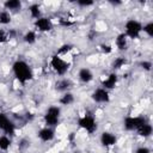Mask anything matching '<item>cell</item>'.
I'll return each instance as SVG.
<instances>
[{
	"label": "cell",
	"mask_w": 153,
	"mask_h": 153,
	"mask_svg": "<svg viewBox=\"0 0 153 153\" xmlns=\"http://www.w3.org/2000/svg\"><path fill=\"white\" fill-rule=\"evenodd\" d=\"M27 11H29L30 17L33 20H36V19H38V18L42 17V10H41V5L39 4H36V2L35 4H31L27 7Z\"/></svg>",
	"instance_id": "19"
},
{
	"label": "cell",
	"mask_w": 153,
	"mask_h": 153,
	"mask_svg": "<svg viewBox=\"0 0 153 153\" xmlns=\"http://www.w3.org/2000/svg\"><path fill=\"white\" fill-rule=\"evenodd\" d=\"M139 66H140L145 72H151V71H152V67H153L152 62L148 61V60H143V61H141V62L139 63Z\"/></svg>",
	"instance_id": "28"
},
{
	"label": "cell",
	"mask_w": 153,
	"mask_h": 153,
	"mask_svg": "<svg viewBox=\"0 0 153 153\" xmlns=\"http://www.w3.org/2000/svg\"><path fill=\"white\" fill-rule=\"evenodd\" d=\"M79 128H81L82 130H85L88 134H93L97 131L98 129V122L96 120V117L91 114H85L82 116H80L76 121Z\"/></svg>",
	"instance_id": "4"
},
{
	"label": "cell",
	"mask_w": 153,
	"mask_h": 153,
	"mask_svg": "<svg viewBox=\"0 0 153 153\" xmlns=\"http://www.w3.org/2000/svg\"><path fill=\"white\" fill-rule=\"evenodd\" d=\"M73 86V82L71 81V79L68 78H61L55 82V90L57 92L65 93V92H69L71 88Z\"/></svg>",
	"instance_id": "14"
},
{
	"label": "cell",
	"mask_w": 153,
	"mask_h": 153,
	"mask_svg": "<svg viewBox=\"0 0 153 153\" xmlns=\"http://www.w3.org/2000/svg\"><path fill=\"white\" fill-rule=\"evenodd\" d=\"M75 4H76L79 7L85 8V7H91V6H93V5H94V1H92V0H79V1H76Z\"/></svg>",
	"instance_id": "29"
},
{
	"label": "cell",
	"mask_w": 153,
	"mask_h": 153,
	"mask_svg": "<svg viewBox=\"0 0 153 153\" xmlns=\"http://www.w3.org/2000/svg\"><path fill=\"white\" fill-rule=\"evenodd\" d=\"M128 37L123 33V32H121V33H118L117 36H116V38H115V44H116V48L120 50V51H124V50H127L128 49Z\"/></svg>",
	"instance_id": "17"
},
{
	"label": "cell",
	"mask_w": 153,
	"mask_h": 153,
	"mask_svg": "<svg viewBox=\"0 0 153 153\" xmlns=\"http://www.w3.org/2000/svg\"><path fill=\"white\" fill-rule=\"evenodd\" d=\"M30 146H31V141H30L29 139H26V137L20 139V140H19V142H18V149H19V151H22V152L26 151Z\"/></svg>",
	"instance_id": "26"
},
{
	"label": "cell",
	"mask_w": 153,
	"mask_h": 153,
	"mask_svg": "<svg viewBox=\"0 0 153 153\" xmlns=\"http://www.w3.org/2000/svg\"><path fill=\"white\" fill-rule=\"evenodd\" d=\"M99 49H100V51H102L103 54H106V55L112 53V47H111L110 44H106V43L100 44V45H99Z\"/></svg>",
	"instance_id": "30"
},
{
	"label": "cell",
	"mask_w": 153,
	"mask_h": 153,
	"mask_svg": "<svg viewBox=\"0 0 153 153\" xmlns=\"http://www.w3.org/2000/svg\"><path fill=\"white\" fill-rule=\"evenodd\" d=\"M23 7V2L20 0H6L4 2V10L8 12H18Z\"/></svg>",
	"instance_id": "15"
},
{
	"label": "cell",
	"mask_w": 153,
	"mask_h": 153,
	"mask_svg": "<svg viewBox=\"0 0 153 153\" xmlns=\"http://www.w3.org/2000/svg\"><path fill=\"white\" fill-rule=\"evenodd\" d=\"M127 63H128V60H127L126 56H117V57H115V60L112 61V65H111L112 71H114V72H115V71H118V69H121L122 67H124Z\"/></svg>",
	"instance_id": "22"
},
{
	"label": "cell",
	"mask_w": 153,
	"mask_h": 153,
	"mask_svg": "<svg viewBox=\"0 0 153 153\" xmlns=\"http://www.w3.org/2000/svg\"><path fill=\"white\" fill-rule=\"evenodd\" d=\"M117 82H118V76H117V74H116L115 72H111V73H110L109 75H106L105 79L102 81L100 87H103V88H105V90H108V91H111V90H114V88L116 87Z\"/></svg>",
	"instance_id": "12"
},
{
	"label": "cell",
	"mask_w": 153,
	"mask_h": 153,
	"mask_svg": "<svg viewBox=\"0 0 153 153\" xmlns=\"http://www.w3.org/2000/svg\"><path fill=\"white\" fill-rule=\"evenodd\" d=\"M110 4H111V5H114V6H116V5H121L122 2H120V1H111Z\"/></svg>",
	"instance_id": "32"
},
{
	"label": "cell",
	"mask_w": 153,
	"mask_h": 153,
	"mask_svg": "<svg viewBox=\"0 0 153 153\" xmlns=\"http://www.w3.org/2000/svg\"><path fill=\"white\" fill-rule=\"evenodd\" d=\"M12 146V139L8 135H0V152H6Z\"/></svg>",
	"instance_id": "20"
},
{
	"label": "cell",
	"mask_w": 153,
	"mask_h": 153,
	"mask_svg": "<svg viewBox=\"0 0 153 153\" xmlns=\"http://www.w3.org/2000/svg\"><path fill=\"white\" fill-rule=\"evenodd\" d=\"M10 35H8V31L4 30L2 27H0V44H4V43H7L10 41Z\"/></svg>",
	"instance_id": "27"
},
{
	"label": "cell",
	"mask_w": 153,
	"mask_h": 153,
	"mask_svg": "<svg viewBox=\"0 0 153 153\" xmlns=\"http://www.w3.org/2000/svg\"><path fill=\"white\" fill-rule=\"evenodd\" d=\"M145 122H147L145 116H127L123 120V128L127 131H136V129Z\"/></svg>",
	"instance_id": "7"
},
{
	"label": "cell",
	"mask_w": 153,
	"mask_h": 153,
	"mask_svg": "<svg viewBox=\"0 0 153 153\" xmlns=\"http://www.w3.org/2000/svg\"><path fill=\"white\" fill-rule=\"evenodd\" d=\"M61 118V108L59 105H50L47 108L43 115V121L47 127L55 128L59 126Z\"/></svg>",
	"instance_id": "2"
},
{
	"label": "cell",
	"mask_w": 153,
	"mask_h": 153,
	"mask_svg": "<svg viewBox=\"0 0 153 153\" xmlns=\"http://www.w3.org/2000/svg\"><path fill=\"white\" fill-rule=\"evenodd\" d=\"M91 99L97 104H106L110 102V91L99 86L92 91Z\"/></svg>",
	"instance_id": "8"
},
{
	"label": "cell",
	"mask_w": 153,
	"mask_h": 153,
	"mask_svg": "<svg viewBox=\"0 0 153 153\" xmlns=\"http://www.w3.org/2000/svg\"><path fill=\"white\" fill-rule=\"evenodd\" d=\"M136 133H137L139 136H141V137H143V139H147V137H149V136L152 135V133H153V127H152V124L147 121V122H145L143 124H141V126L136 129Z\"/></svg>",
	"instance_id": "16"
},
{
	"label": "cell",
	"mask_w": 153,
	"mask_h": 153,
	"mask_svg": "<svg viewBox=\"0 0 153 153\" xmlns=\"http://www.w3.org/2000/svg\"><path fill=\"white\" fill-rule=\"evenodd\" d=\"M23 41L24 43L31 45V44H35L37 42V32L35 30H29L26 31L24 35H23Z\"/></svg>",
	"instance_id": "21"
},
{
	"label": "cell",
	"mask_w": 153,
	"mask_h": 153,
	"mask_svg": "<svg viewBox=\"0 0 153 153\" xmlns=\"http://www.w3.org/2000/svg\"><path fill=\"white\" fill-rule=\"evenodd\" d=\"M50 67L55 72V74H57L59 76H65L67 74V72L69 71L71 63L67 62V60H65L63 57L55 54L50 59Z\"/></svg>",
	"instance_id": "5"
},
{
	"label": "cell",
	"mask_w": 153,
	"mask_h": 153,
	"mask_svg": "<svg viewBox=\"0 0 153 153\" xmlns=\"http://www.w3.org/2000/svg\"><path fill=\"white\" fill-rule=\"evenodd\" d=\"M74 102H75V97H74V94H73L71 91L62 93L61 97L59 98V104H60V105H63V106L72 105Z\"/></svg>",
	"instance_id": "18"
},
{
	"label": "cell",
	"mask_w": 153,
	"mask_h": 153,
	"mask_svg": "<svg viewBox=\"0 0 153 153\" xmlns=\"http://www.w3.org/2000/svg\"><path fill=\"white\" fill-rule=\"evenodd\" d=\"M37 137L42 142H50V141H53L55 139V128L44 126L43 128H41L37 131Z\"/></svg>",
	"instance_id": "11"
},
{
	"label": "cell",
	"mask_w": 153,
	"mask_h": 153,
	"mask_svg": "<svg viewBox=\"0 0 153 153\" xmlns=\"http://www.w3.org/2000/svg\"><path fill=\"white\" fill-rule=\"evenodd\" d=\"M33 26H35L36 31H38V32H49L54 29V23L51 22L50 18L42 16L41 18H38L33 22Z\"/></svg>",
	"instance_id": "9"
},
{
	"label": "cell",
	"mask_w": 153,
	"mask_h": 153,
	"mask_svg": "<svg viewBox=\"0 0 153 153\" xmlns=\"http://www.w3.org/2000/svg\"><path fill=\"white\" fill-rule=\"evenodd\" d=\"M135 153H151V149L146 146H140L135 149Z\"/></svg>",
	"instance_id": "31"
},
{
	"label": "cell",
	"mask_w": 153,
	"mask_h": 153,
	"mask_svg": "<svg viewBox=\"0 0 153 153\" xmlns=\"http://www.w3.org/2000/svg\"><path fill=\"white\" fill-rule=\"evenodd\" d=\"M73 45L72 44H69V43H65V44H62L59 49H57V51H56V55H59V56H61V57H63V56H66V55H68L72 50H73Z\"/></svg>",
	"instance_id": "24"
},
{
	"label": "cell",
	"mask_w": 153,
	"mask_h": 153,
	"mask_svg": "<svg viewBox=\"0 0 153 153\" xmlns=\"http://www.w3.org/2000/svg\"><path fill=\"white\" fill-rule=\"evenodd\" d=\"M0 130L8 136H13L17 130V123L5 112H0Z\"/></svg>",
	"instance_id": "6"
},
{
	"label": "cell",
	"mask_w": 153,
	"mask_h": 153,
	"mask_svg": "<svg viewBox=\"0 0 153 153\" xmlns=\"http://www.w3.org/2000/svg\"><path fill=\"white\" fill-rule=\"evenodd\" d=\"M123 33L128 37V39H136L142 33V23L137 19H128L124 23V31Z\"/></svg>",
	"instance_id": "3"
},
{
	"label": "cell",
	"mask_w": 153,
	"mask_h": 153,
	"mask_svg": "<svg viewBox=\"0 0 153 153\" xmlns=\"http://www.w3.org/2000/svg\"><path fill=\"white\" fill-rule=\"evenodd\" d=\"M142 32L147 37H153V22H147L146 24H142Z\"/></svg>",
	"instance_id": "25"
},
{
	"label": "cell",
	"mask_w": 153,
	"mask_h": 153,
	"mask_svg": "<svg viewBox=\"0 0 153 153\" xmlns=\"http://www.w3.org/2000/svg\"><path fill=\"white\" fill-rule=\"evenodd\" d=\"M12 22V13L6 11V10H1L0 11V25H8Z\"/></svg>",
	"instance_id": "23"
},
{
	"label": "cell",
	"mask_w": 153,
	"mask_h": 153,
	"mask_svg": "<svg viewBox=\"0 0 153 153\" xmlns=\"http://www.w3.org/2000/svg\"><path fill=\"white\" fill-rule=\"evenodd\" d=\"M78 79L80 82L82 84H90L93 79H94V75H93V72L87 68V67H81L79 71H78Z\"/></svg>",
	"instance_id": "13"
},
{
	"label": "cell",
	"mask_w": 153,
	"mask_h": 153,
	"mask_svg": "<svg viewBox=\"0 0 153 153\" xmlns=\"http://www.w3.org/2000/svg\"><path fill=\"white\" fill-rule=\"evenodd\" d=\"M12 73L16 80L22 85H25L33 79V71L25 60H16L12 63Z\"/></svg>",
	"instance_id": "1"
},
{
	"label": "cell",
	"mask_w": 153,
	"mask_h": 153,
	"mask_svg": "<svg viewBox=\"0 0 153 153\" xmlns=\"http://www.w3.org/2000/svg\"><path fill=\"white\" fill-rule=\"evenodd\" d=\"M99 142H100V145L103 147H112V146H115L117 143V136L112 131L104 130V131L100 133Z\"/></svg>",
	"instance_id": "10"
}]
</instances>
